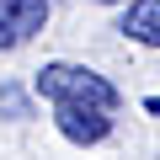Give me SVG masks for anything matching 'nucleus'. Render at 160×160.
I'll list each match as a JSON object with an SVG mask.
<instances>
[{"instance_id": "4", "label": "nucleus", "mask_w": 160, "mask_h": 160, "mask_svg": "<svg viewBox=\"0 0 160 160\" xmlns=\"http://www.w3.org/2000/svg\"><path fill=\"white\" fill-rule=\"evenodd\" d=\"M118 32L144 48H160V0H128L118 16Z\"/></svg>"}, {"instance_id": "3", "label": "nucleus", "mask_w": 160, "mask_h": 160, "mask_svg": "<svg viewBox=\"0 0 160 160\" xmlns=\"http://www.w3.org/2000/svg\"><path fill=\"white\" fill-rule=\"evenodd\" d=\"M53 0H0V48H22L48 27Z\"/></svg>"}, {"instance_id": "2", "label": "nucleus", "mask_w": 160, "mask_h": 160, "mask_svg": "<svg viewBox=\"0 0 160 160\" xmlns=\"http://www.w3.org/2000/svg\"><path fill=\"white\" fill-rule=\"evenodd\" d=\"M53 128L69 139V144H102L107 133H112V112H102V107H86V102H53Z\"/></svg>"}, {"instance_id": "1", "label": "nucleus", "mask_w": 160, "mask_h": 160, "mask_svg": "<svg viewBox=\"0 0 160 160\" xmlns=\"http://www.w3.org/2000/svg\"><path fill=\"white\" fill-rule=\"evenodd\" d=\"M32 91L48 96V102H86V107H102V112H118V86L107 75H96L91 64H69V59H53L32 75Z\"/></svg>"}, {"instance_id": "5", "label": "nucleus", "mask_w": 160, "mask_h": 160, "mask_svg": "<svg viewBox=\"0 0 160 160\" xmlns=\"http://www.w3.org/2000/svg\"><path fill=\"white\" fill-rule=\"evenodd\" d=\"M0 118H11V123H27L32 118V96L22 86H11V80H0Z\"/></svg>"}, {"instance_id": "6", "label": "nucleus", "mask_w": 160, "mask_h": 160, "mask_svg": "<svg viewBox=\"0 0 160 160\" xmlns=\"http://www.w3.org/2000/svg\"><path fill=\"white\" fill-rule=\"evenodd\" d=\"M96 6H128V0H96Z\"/></svg>"}]
</instances>
